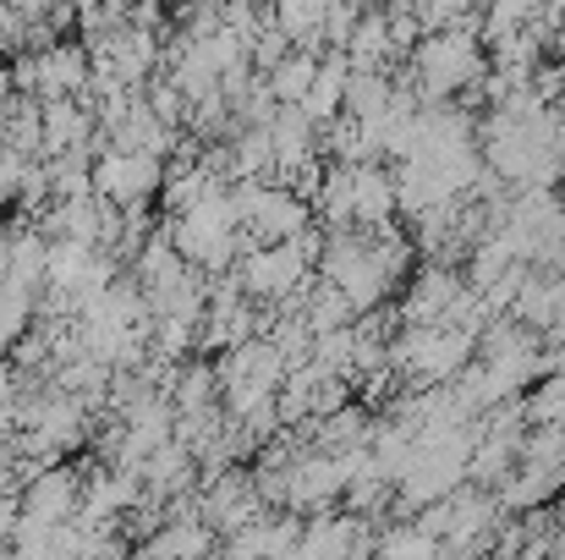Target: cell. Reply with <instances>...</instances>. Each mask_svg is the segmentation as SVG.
Instances as JSON below:
<instances>
[{
  "label": "cell",
  "mask_w": 565,
  "mask_h": 560,
  "mask_svg": "<svg viewBox=\"0 0 565 560\" xmlns=\"http://www.w3.org/2000/svg\"><path fill=\"white\" fill-rule=\"evenodd\" d=\"M406 66H412L417 99H456V94L478 88V77L489 72V44L478 33V17L450 22V28H428L412 44Z\"/></svg>",
  "instance_id": "1"
},
{
  "label": "cell",
  "mask_w": 565,
  "mask_h": 560,
  "mask_svg": "<svg viewBox=\"0 0 565 560\" xmlns=\"http://www.w3.org/2000/svg\"><path fill=\"white\" fill-rule=\"evenodd\" d=\"M231 275L242 281L247 297H258V303H286V297H302L319 270H313V258L286 236V242H258V247H247V253L231 264Z\"/></svg>",
  "instance_id": "2"
},
{
  "label": "cell",
  "mask_w": 565,
  "mask_h": 560,
  "mask_svg": "<svg viewBox=\"0 0 565 560\" xmlns=\"http://www.w3.org/2000/svg\"><path fill=\"white\" fill-rule=\"evenodd\" d=\"M88 182H94V198L105 203H154L160 198V182H166V160L160 155H132V149H99L88 160Z\"/></svg>",
  "instance_id": "3"
},
{
  "label": "cell",
  "mask_w": 565,
  "mask_h": 560,
  "mask_svg": "<svg viewBox=\"0 0 565 560\" xmlns=\"http://www.w3.org/2000/svg\"><path fill=\"white\" fill-rule=\"evenodd\" d=\"M83 473H88V467H77L72 456L39 467V473L17 489V517L50 522V528H55V522H72V511H77V500H83Z\"/></svg>",
  "instance_id": "4"
},
{
  "label": "cell",
  "mask_w": 565,
  "mask_h": 560,
  "mask_svg": "<svg viewBox=\"0 0 565 560\" xmlns=\"http://www.w3.org/2000/svg\"><path fill=\"white\" fill-rule=\"evenodd\" d=\"M461 286L467 281L450 258H423V270H412V281H406V297L395 303L401 325H439L450 314V303L461 297Z\"/></svg>",
  "instance_id": "5"
},
{
  "label": "cell",
  "mask_w": 565,
  "mask_h": 560,
  "mask_svg": "<svg viewBox=\"0 0 565 560\" xmlns=\"http://www.w3.org/2000/svg\"><path fill=\"white\" fill-rule=\"evenodd\" d=\"M88 88V44L83 39H55L44 50H33V94L55 99V94H83Z\"/></svg>",
  "instance_id": "6"
},
{
  "label": "cell",
  "mask_w": 565,
  "mask_h": 560,
  "mask_svg": "<svg viewBox=\"0 0 565 560\" xmlns=\"http://www.w3.org/2000/svg\"><path fill=\"white\" fill-rule=\"evenodd\" d=\"M269 144H275V182H286L297 166H308L313 155H324L319 149V127L308 121L302 105H280L269 116Z\"/></svg>",
  "instance_id": "7"
},
{
  "label": "cell",
  "mask_w": 565,
  "mask_h": 560,
  "mask_svg": "<svg viewBox=\"0 0 565 560\" xmlns=\"http://www.w3.org/2000/svg\"><path fill=\"white\" fill-rule=\"evenodd\" d=\"M347 77H352V61H347V50H324V55H319V72H313V83H308V94L297 99V105L308 110V121H313V127H330V121L341 116Z\"/></svg>",
  "instance_id": "8"
},
{
  "label": "cell",
  "mask_w": 565,
  "mask_h": 560,
  "mask_svg": "<svg viewBox=\"0 0 565 560\" xmlns=\"http://www.w3.org/2000/svg\"><path fill=\"white\" fill-rule=\"evenodd\" d=\"M395 214V171H384L379 160L352 166V225H379Z\"/></svg>",
  "instance_id": "9"
},
{
  "label": "cell",
  "mask_w": 565,
  "mask_h": 560,
  "mask_svg": "<svg viewBox=\"0 0 565 560\" xmlns=\"http://www.w3.org/2000/svg\"><path fill=\"white\" fill-rule=\"evenodd\" d=\"M347 61L352 66H395V44H390V17H384V0L363 6L352 39H347Z\"/></svg>",
  "instance_id": "10"
},
{
  "label": "cell",
  "mask_w": 565,
  "mask_h": 560,
  "mask_svg": "<svg viewBox=\"0 0 565 560\" xmlns=\"http://www.w3.org/2000/svg\"><path fill=\"white\" fill-rule=\"evenodd\" d=\"M313 72H319V50H302V44H291L269 72H264V83H269V94L280 99V105H297L302 94H308V83H313Z\"/></svg>",
  "instance_id": "11"
},
{
  "label": "cell",
  "mask_w": 565,
  "mask_h": 560,
  "mask_svg": "<svg viewBox=\"0 0 565 560\" xmlns=\"http://www.w3.org/2000/svg\"><path fill=\"white\" fill-rule=\"evenodd\" d=\"M390 88H395L390 66H352L341 110H347V116H379V110L390 105Z\"/></svg>",
  "instance_id": "12"
},
{
  "label": "cell",
  "mask_w": 565,
  "mask_h": 560,
  "mask_svg": "<svg viewBox=\"0 0 565 560\" xmlns=\"http://www.w3.org/2000/svg\"><path fill=\"white\" fill-rule=\"evenodd\" d=\"M324 6H330V0H269V11H275V22L291 33V44H302V50H319V55H324V44H319Z\"/></svg>",
  "instance_id": "13"
},
{
  "label": "cell",
  "mask_w": 565,
  "mask_h": 560,
  "mask_svg": "<svg viewBox=\"0 0 565 560\" xmlns=\"http://www.w3.org/2000/svg\"><path fill=\"white\" fill-rule=\"evenodd\" d=\"M374 550L379 556H439V539L423 533L417 522H395V528L374 533Z\"/></svg>",
  "instance_id": "14"
},
{
  "label": "cell",
  "mask_w": 565,
  "mask_h": 560,
  "mask_svg": "<svg viewBox=\"0 0 565 560\" xmlns=\"http://www.w3.org/2000/svg\"><path fill=\"white\" fill-rule=\"evenodd\" d=\"M358 17H363V0H330V6H324V22H319V44H324V50H347Z\"/></svg>",
  "instance_id": "15"
},
{
  "label": "cell",
  "mask_w": 565,
  "mask_h": 560,
  "mask_svg": "<svg viewBox=\"0 0 565 560\" xmlns=\"http://www.w3.org/2000/svg\"><path fill=\"white\" fill-rule=\"evenodd\" d=\"M11 99H17V88H11V72L0 66V121H6V110H11Z\"/></svg>",
  "instance_id": "16"
},
{
  "label": "cell",
  "mask_w": 565,
  "mask_h": 560,
  "mask_svg": "<svg viewBox=\"0 0 565 560\" xmlns=\"http://www.w3.org/2000/svg\"><path fill=\"white\" fill-rule=\"evenodd\" d=\"M0 231H6V198H0Z\"/></svg>",
  "instance_id": "17"
},
{
  "label": "cell",
  "mask_w": 565,
  "mask_h": 560,
  "mask_svg": "<svg viewBox=\"0 0 565 560\" xmlns=\"http://www.w3.org/2000/svg\"><path fill=\"white\" fill-rule=\"evenodd\" d=\"M166 6H171V11H182V6H188V0H166Z\"/></svg>",
  "instance_id": "18"
}]
</instances>
